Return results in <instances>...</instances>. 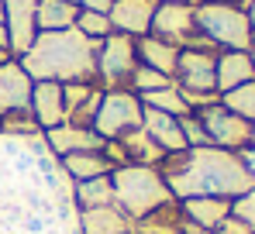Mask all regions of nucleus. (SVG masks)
Wrapping results in <instances>:
<instances>
[{
  "mask_svg": "<svg viewBox=\"0 0 255 234\" xmlns=\"http://www.w3.org/2000/svg\"><path fill=\"white\" fill-rule=\"evenodd\" d=\"M42 141L48 148V155H55V158L76 155V152H100L104 148V138L93 127H76V124H66V120L42 131Z\"/></svg>",
  "mask_w": 255,
  "mask_h": 234,
  "instance_id": "11",
  "label": "nucleus"
},
{
  "mask_svg": "<svg viewBox=\"0 0 255 234\" xmlns=\"http://www.w3.org/2000/svg\"><path fill=\"white\" fill-rule=\"evenodd\" d=\"M0 134L3 138H21V141H35V138H42V127H38V120L31 114V107L28 111H10V114H0Z\"/></svg>",
  "mask_w": 255,
  "mask_h": 234,
  "instance_id": "26",
  "label": "nucleus"
},
{
  "mask_svg": "<svg viewBox=\"0 0 255 234\" xmlns=\"http://www.w3.org/2000/svg\"><path fill=\"white\" fill-rule=\"evenodd\" d=\"M159 3H186V7H197V3H207V0H159Z\"/></svg>",
  "mask_w": 255,
  "mask_h": 234,
  "instance_id": "38",
  "label": "nucleus"
},
{
  "mask_svg": "<svg viewBox=\"0 0 255 234\" xmlns=\"http://www.w3.org/2000/svg\"><path fill=\"white\" fill-rule=\"evenodd\" d=\"M138 69V48L131 35L111 31L100 41L97 52V86L100 90H128V83Z\"/></svg>",
  "mask_w": 255,
  "mask_h": 234,
  "instance_id": "6",
  "label": "nucleus"
},
{
  "mask_svg": "<svg viewBox=\"0 0 255 234\" xmlns=\"http://www.w3.org/2000/svg\"><path fill=\"white\" fill-rule=\"evenodd\" d=\"M231 203L235 200H224V196H190V200H179L186 221L200 234H211L224 217H231Z\"/></svg>",
  "mask_w": 255,
  "mask_h": 234,
  "instance_id": "16",
  "label": "nucleus"
},
{
  "mask_svg": "<svg viewBox=\"0 0 255 234\" xmlns=\"http://www.w3.org/2000/svg\"><path fill=\"white\" fill-rule=\"evenodd\" d=\"M134 48H138V62L141 66H148V69H155V73L172 79L176 59H179V48L176 45L155 38V35H141V38H134Z\"/></svg>",
  "mask_w": 255,
  "mask_h": 234,
  "instance_id": "21",
  "label": "nucleus"
},
{
  "mask_svg": "<svg viewBox=\"0 0 255 234\" xmlns=\"http://www.w3.org/2000/svg\"><path fill=\"white\" fill-rule=\"evenodd\" d=\"M221 104H224L231 114H238L242 120L255 124V79L235 86V90H228V93H221Z\"/></svg>",
  "mask_w": 255,
  "mask_h": 234,
  "instance_id": "28",
  "label": "nucleus"
},
{
  "mask_svg": "<svg viewBox=\"0 0 255 234\" xmlns=\"http://www.w3.org/2000/svg\"><path fill=\"white\" fill-rule=\"evenodd\" d=\"M118 145H121V152H125L128 165H159L166 152L138 127V131H128L125 138H118Z\"/></svg>",
  "mask_w": 255,
  "mask_h": 234,
  "instance_id": "24",
  "label": "nucleus"
},
{
  "mask_svg": "<svg viewBox=\"0 0 255 234\" xmlns=\"http://www.w3.org/2000/svg\"><path fill=\"white\" fill-rule=\"evenodd\" d=\"M24 231L42 234L45 231V221H42V217H35V214H28V217H24Z\"/></svg>",
  "mask_w": 255,
  "mask_h": 234,
  "instance_id": "35",
  "label": "nucleus"
},
{
  "mask_svg": "<svg viewBox=\"0 0 255 234\" xmlns=\"http://www.w3.org/2000/svg\"><path fill=\"white\" fill-rule=\"evenodd\" d=\"M172 83L190 93H217V52L214 48H179Z\"/></svg>",
  "mask_w": 255,
  "mask_h": 234,
  "instance_id": "9",
  "label": "nucleus"
},
{
  "mask_svg": "<svg viewBox=\"0 0 255 234\" xmlns=\"http://www.w3.org/2000/svg\"><path fill=\"white\" fill-rule=\"evenodd\" d=\"M179 127H183L186 148H200V145H211V141H207V131H204V124H200V117H197V114L179 117Z\"/></svg>",
  "mask_w": 255,
  "mask_h": 234,
  "instance_id": "31",
  "label": "nucleus"
},
{
  "mask_svg": "<svg viewBox=\"0 0 255 234\" xmlns=\"http://www.w3.org/2000/svg\"><path fill=\"white\" fill-rule=\"evenodd\" d=\"M0 186H3V172H0Z\"/></svg>",
  "mask_w": 255,
  "mask_h": 234,
  "instance_id": "43",
  "label": "nucleus"
},
{
  "mask_svg": "<svg viewBox=\"0 0 255 234\" xmlns=\"http://www.w3.org/2000/svg\"><path fill=\"white\" fill-rule=\"evenodd\" d=\"M224 3H245V0H224Z\"/></svg>",
  "mask_w": 255,
  "mask_h": 234,
  "instance_id": "41",
  "label": "nucleus"
},
{
  "mask_svg": "<svg viewBox=\"0 0 255 234\" xmlns=\"http://www.w3.org/2000/svg\"><path fill=\"white\" fill-rule=\"evenodd\" d=\"M141 114H145V107H141L138 93H131V90H104L100 111L93 117V131L104 141H118L128 131L141 127Z\"/></svg>",
  "mask_w": 255,
  "mask_h": 234,
  "instance_id": "5",
  "label": "nucleus"
},
{
  "mask_svg": "<svg viewBox=\"0 0 255 234\" xmlns=\"http://www.w3.org/2000/svg\"><path fill=\"white\" fill-rule=\"evenodd\" d=\"M245 14H249V24H252V35H255V0L245 3Z\"/></svg>",
  "mask_w": 255,
  "mask_h": 234,
  "instance_id": "37",
  "label": "nucleus"
},
{
  "mask_svg": "<svg viewBox=\"0 0 255 234\" xmlns=\"http://www.w3.org/2000/svg\"><path fill=\"white\" fill-rule=\"evenodd\" d=\"M0 3H3V24H7V35H10V52L17 59L38 38V24H35L38 0H0Z\"/></svg>",
  "mask_w": 255,
  "mask_h": 234,
  "instance_id": "10",
  "label": "nucleus"
},
{
  "mask_svg": "<svg viewBox=\"0 0 255 234\" xmlns=\"http://www.w3.org/2000/svg\"><path fill=\"white\" fill-rule=\"evenodd\" d=\"M155 7L159 0H114L107 17L114 24V31L131 35V38H141L152 31V17H155Z\"/></svg>",
  "mask_w": 255,
  "mask_h": 234,
  "instance_id": "12",
  "label": "nucleus"
},
{
  "mask_svg": "<svg viewBox=\"0 0 255 234\" xmlns=\"http://www.w3.org/2000/svg\"><path fill=\"white\" fill-rule=\"evenodd\" d=\"M111 3H114V0H76V7H80V10H100V14H107V10H111Z\"/></svg>",
  "mask_w": 255,
  "mask_h": 234,
  "instance_id": "34",
  "label": "nucleus"
},
{
  "mask_svg": "<svg viewBox=\"0 0 255 234\" xmlns=\"http://www.w3.org/2000/svg\"><path fill=\"white\" fill-rule=\"evenodd\" d=\"M252 62H255V48H252Z\"/></svg>",
  "mask_w": 255,
  "mask_h": 234,
  "instance_id": "44",
  "label": "nucleus"
},
{
  "mask_svg": "<svg viewBox=\"0 0 255 234\" xmlns=\"http://www.w3.org/2000/svg\"><path fill=\"white\" fill-rule=\"evenodd\" d=\"M76 0H38V10H35V24L38 31H66L76 24Z\"/></svg>",
  "mask_w": 255,
  "mask_h": 234,
  "instance_id": "23",
  "label": "nucleus"
},
{
  "mask_svg": "<svg viewBox=\"0 0 255 234\" xmlns=\"http://www.w3.org/2000/svg\"><path fill=\"white\" fill-rule=\"evenodd\" d=\"M166 86H172L169 76H162V73H155V69H148V66H141L138 62V69H134V76H131V83H128V90L131 93H152V90H166Z\"/></svg>",
  "mask_w": 255,
  "mask_h": 234,
  "instance_id": "30",
  "label": "nucleus"
},
{
  "mask_svg": "<svg viewBox=\"0 0 255 234\" xmlns=\"http://www.w3.org/2000/svg\"><path fill=\"white\" fill-rule=\"evenodd\" d=\"M31 86H35V79L21 69L17 59L3 62L0 66V114L28 111L31 107Z\"/></svg>",
  "mask_w": 255,
  "mask_h": 234,
  "instance_id": "14",
  "label": "nucleus"
},
{
  "mask_svg": "<svg viewBox=\"0 0 255 234\" xmlns=\"http://www.w3.org/2000/svg\"><path fill=\"white\" fill-rule=\"evenodd\" d=\"M197 31L211 41L217 52H252V24L245 14V3H224V0H207L193 7Z\"/></svg>",
  "mask_w": 255,
  "mask_h": 234,
  "instance_id": "4",
  "label": "nucleus"
},
{
  "mask_svg": "<svg viewBox=\"0 0 255 234\" xmlns=\"http://www.w3.org/2000/svg\"><path fill=\"white\" fill-rule=\"evenodd\" d=\"M0 21H3V3H0Z\"/></svg>",
  "mask_w": 255,
  "mask_h": 234,
  "instance_id": "42",
  "label": "nucleus"
},
{
  "mask_svg": "<svg viewBox=\"0 0 255 234\" xmlns=\"http://www.w3.org/2000/svg\"><path fill=\"white\" fill-rule=\"evenodd\" d=\"M148 35L169 41V45H176V48H214L211 41L197 31L193 7H186V3H159ZM214 52H217V48H214Z\"/></svg>",
  "mask_w": 255,
  "mask_h": 234,
  "instance_id": "7",
  "label": "nucleus"
},
{
  "mask_svg": "<svg viewBox=\"0 0 255 234\" xmlns=\"http://www.w3.org/2000/svg\"><path fill=\"white\" fill-rule=\"evenodd\" d=\"M0 48L10 52V35H7V24H3V21H0Z\"/></svg>",
  "mask_w": 255,
  "mask_h": 234,
  "instance_id": "36",
  "label": "nucleus"
},
{
  "mask_svg": "<svg viewBox=\"0 0 255 234\" xmlns=\"http://www.w3.org/2000/svg\"><path fill=\"white\" fill-rule=\"evenodd\" d=\"M97 52L100 41L83 38L76 28L38 31V38L24 55H17V62L35 83H97Z\"/></svg>",
  "mask_w": 255,
  "mask_h": 234,
  "instance_id": "2",
  "label": "nucleus"
},
{
  "mask_svg": "<svg viewBox=\"0 0 255 234\" xmlns=\"http://www.w3.org/2000/svg\"><path fill=\"white\" fill-rule=\"evenodd\" d=\"M200 117L204 131H207V141L214 148H224V152H245L252 145V124L242 120L238 114H231L224 104H214L204 111H193Z\"/></svg>",
  "mask_w": 255,
  "mask_h": 234,
  "instance_id": "8",
  "label": "nucleus"
},
{
  "mask_svg": "<svg viewBox=\"0 0 255 234\" xmlns=\"http://www.w3.org/2000/svg\"><path fill=\"white\" fill-rule=\"evenodd\" d=\"M73 203H76V210L111 207V203H114V179H111V176H97V179L73 183Z\"/></svg>",
  "mask_w": 255,
  "mask_h": 234,
  "instance_id": "25",
  "label": "nucleus"
},
{
  "mask_svg": "<svg viewBox=\"0 0 255 234\" xmlns=\"http://www.w3.org/2000/svg\"><path fill=\"white\" fill-rule=\"evenodd\" d=\"M242 155H245V162H249V169H252V172H255V148H245Z\"/></svg>",
  "mask_w": 255,
  "mask_h": 234,
  "instance_id": "39",
  "label": "nucleus"
},
{
  "mask_svg": "<svg viewBox=\"0 0 255 234\" xmlns=\"http://www.w3.org/2000/svg\"><path fill=\"white\" fill-rule=\"evenodd\" d=\"M231 214H235V217H242V221L255 231V186L245 196H238V200L231 203Z\"/></svg>",
  "mask_w": 255,
  "mask_h": 234,
  "instance_id": "32",
  "label": "nucleus"
},
{
  "mask_svg": "<svg viewBox=\"0 0 255 234\" xmlns=\"http://www.w3.org/2000/svg\"><path fill=\"white\" fill-rule=\"evenodd\" d=\"M73 28H76L83 38H90V41H104L111 31H114L111 17H107V14H100V10H80Z\"/></svg>",
  "mask_w": 255,
  "mask_h": 234,
  "instance_id": "29",
  "label": "nucleus"
},
{
  "mask_svg": "<svg viewBox=\"0 0 255 234\" xmlns=\"http://www.w3.org/2000/svg\"><path fill=\"white\" fill-rule=\"evenodd\" d=\"M31 114L38 120V127L48 131V127H55V124H62L66 120V100H62V83H35L31 86Z\"/></svg>",
  "mask_w": 255,
  "mask_h": 234,
  "instance_id": "18",
  "label": "nucleus"
},
{
  "mask_svg": "<svg viewBox=\"0 0 255 234\" xmlns=\"http://www.w3.org/2000/svg\"><path fill=\"white\" fill-rule=\"evenodd\" d=\"M249 148H255V124H252V145H249Z\"/></svg>",
  "mask_w": 255,
  "mask_h": 234,
  "instance_id": "40",
  "label": "nucleus"
},
{
  "mask_svg": "<svg viewBox=\"0 0 255 234\" xmlns=\"http://www.w3.org/2000/svg\"><path fill=\"white\" fill-rule=\"evenodd\" d=\"M255 79V62L252 52H217V93H228L242 83H252Z\"/></svg>",
  "mask_w": 255,
  "mask_h": 234,
  "instance_id": "20",
  "label": "nucleus"
},
{
  "mask_svg": "<svg viewBox=\"0 0 255 234\" xmlns=\"http://www.w3.org/2000/svg\"><path fill=\"white\" fill-rule=\"evenodd\" d=\"M111 179H114V203L131 217V224L152 214L155 207L176 200L155 165H121L111 172Z\"/></svg>",
  "mask_w": 255,
  "mask_h": 234,
  "instance_id": "3",
  "label": "nucleus"
},
{
  "mask_svg": "<svg viewBox=\"0 0 255 234\" xmlns=\"http://www.w3.org/2000/svg\"><path fill=\"white\" fill-rule=\"evenodd\" d=\"M141 131L166 152H183L186 148V138H183V127H179V117L172 114H162V111H152V107H145V114H141Z\"/></svg>",
  "mask_w": 255,
  "mask_h": 234,
  "instance_id": "19",
  "label": "nucleus"
},
{
  "mask_svg": "<svg viewBox=\"0 0 255 234\" xmlns=\"http://www.w3.org/2000/svg\"><path fill=\"white\" fill-rule=\"evenodd\" d=\"M176 200L190 196H224L238 200L255 186V172L242 152H224L214 145L172 152L155 165Z\"/></svg>",
  "mask_w": 255,
  "mask_h": 234,
  "instance_id": "1",
  "label": "nucleus"
},
{
  "mask_svg": "<svg viewBox=\"0 0 255 234\" xmlns=\"http://www.w3.org/2000/svg\"><path fill=\"white\" fill-rule=\"evenodd\" d=\"M211 234H255V231L245 224V221H242V217H235V214H231V217H224V221H221Z\"/></svg>",
  "mask_w": 255,
  "mask_h": 234,
  "instance_id": "33",
  "label": "nucleus"
},
{
  "mask_svg": "<svg viewBox=\"0 0 255 234\" xmlns=\"http://www.w3.org/2000/svg\"><path fill=\"white\" fill-rule=\"evenodd\" d=\"M131 234H200V231L186 221V214H183L179 200H172V203L155 207L152 214H145L141 221H134Z\"/></svg>",
  "mask_w": 255,
  "mask_h": 234,
  "instance_id": "15",
  "label": "nucleus"
},
{
  "mask_svg": "<svg viewBox=\"0 0 255 234\" xmlns=\"http://www.w3.org/2000/svg\"><path fill=\"white\" fill-rule=\"evenodd\" d=\"M59 169H62L66 179H73V183H83V179H97V176H111V172H114V165L107 162L104 148H100V152L62 155V158H59Z\"/></svg>",
  "mask_w": 255,
  "mask_h": 234,
  "instance_id": "22",
  "label": "nucleus"
},
{
  "mask_svg": "<svg viewBox=\"0 0 255 234\" xmlns=\"http://www.w3.org/2000/svg\"><path fill=\"white\" fill-rule=\"evenodd\" d=\"M104 90L97 83H62V100H66V124L93 127V117L100 111Z\"/></svg>",
  "mask_w": 255,
  "mask_h": 234,
  "instance_id": "13",
  "label": "nucleus"
},
{
  "mask_svg": "<svg viewBox=\"0 0 255 234\" xmlns=\"http://www.w3.org/2000/svg\"><path fill=\"white\" fill-rule=\"evenodd\" d=\"M138 100H141V107H152V111H162V114H172V117L193 114V111H190V104L183 100V93H179V86H176V83H172V86H166V90L141 93Z\"/></svg>",
  "mask_w": 255,
  "mask_h": 234,
  "instance_id": "27",
  "label": "nucleus"
},
{
  "mask_svg": "<svg viewBox=\"0 0 255 234\" xmlns=\"http://www.w3.org/2000/svg\"><path fill=\"white\" fill-rule=\"evenodd\" d=\"M245 3H252V0H245Z\"/></svg>",
  "mask_w": 255,
  "mask_h": 234,
  "instance_id": "45",
  "label": "nucleus"
},
{
  "mask_svg": "<svg viewBox=\"0 0 255 234\" xmlns=\"http://www.w3.org/2000/svg\"><path fill=\"white\" fill-rule=\"evenodd\" d=\"M76 228H80V234H131L134 224L118 203H111V207L76 210Z\"/></svg>",
  "mask_w": 255,
  "mask_h": 234,
  "instance_id": "17",
  "label": "nucleus"
}]
</instances>
